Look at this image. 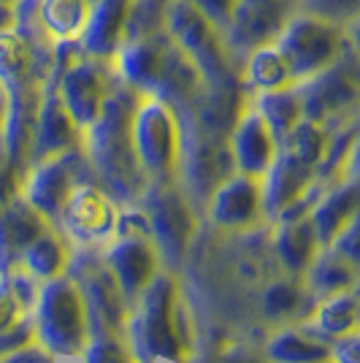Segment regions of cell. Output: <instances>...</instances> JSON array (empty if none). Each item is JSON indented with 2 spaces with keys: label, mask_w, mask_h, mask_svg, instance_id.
<instances>
[{
  "label": "cell",
  "mask_w": 360,
  "mask_h": 363,
  "mask_svg": "<svg viewBox=\"0 0 360 363\" xmlns=\"http://www.w3.org/2000/svg\"><path fill=\"white\" fill-rule=\"evenodd\" d=\"M141 92L117 82L101 114L81 133V150L87 155L98 184L114 203L130 206L147 187V174L138 163L133 144V111Z\"/></svg>",
  "instance_id": "1"
},
{
  "label": "cell",
  "mask_w": 360,
  "mask_h": 363,
  "mask_svg": "<svg viewBox=\"0 0 360 363\" xmlns=\"http://www.w3.org/2000/svg\"><path fill=\"white\" fill-rule=\"evenodd\" d=\"M111 62L125 84H130L141 95L160 98L176 111L193 106L206 87L201 71L171 41L165 28L150 35L128 38Z\"/></svg>",
  "instance_id": "2"
},
{
  "label": "cell",
  "mask_w": 360,
  "mask_h": 363,
  "mask_svg": "<svg viewBox=\"0 0 360 363\" xmlns=\"http://www.w3.org/2000/svg\"><path fill=\"white\" fill-rule=\"evenodd\" d=\"M130 339L138 363H152L154 358L187 363L193 352V333L187 331V312L171 274H154V279L135 301Z\"/></svg>",
  "instance_id": "3"
},
{
  "label": "cell",
  "mask_w": 360,
  "mask_h": 363,
  "mask_svg": "<svg viewBox=\"0 0 360 363\" xmlns=\"http://www.w3.org/2000/svg\"><path fill=\"white\" fill-rule=\"evenodd\" d=\"M274 44L285 55L293 79L303 82L333 65L347 49L358 46V28H342L296 9Z\"/></svg>",
  "instance_id": "4"
},
{
  "label": "cell",
  "mask_w": 360,
  "mask_h": 363,
  "mask_svg": "<svg viewBox=\"0 0 360 363\" xmlns=\"http://www.w3.org/2000/svg\"><path fill=\"white\" fill-rule=\"evenodd\" d=\"M35 333L46 352L74 358L84 352L90 342L87 309L71 277L44 279V288L35 298Z\"/></svg>",
  "instance_id": "5"
},
{
  "label": "cell",
  "mask_w": 360,
  "mask_h": 363,
  "mask_svg": "<svg viewBox=\"0 0 360 363\" xmlns=\"http://www.w3.org/2000/svg\"><path fill=\"white\" fill-rule=\"evenodd\" d=\"M165 33L193 60L206 84L239 76V62L227 46L225 30L217 28L187 0H171L165 14Z\"/></svg>",
  "instance_id": "6"
},
{
  "label": "cell",
  "mask_w": 360,
  "mask_h": 363,
  "mask_svg": "<svg viewBox=\"0 0 360 363\" xmlns=\"http://www.w3.org/2000/svg\"><path fill=\"white\" fill-rule=\"evenodd\" d=\"M135 206H141L152 228V244L171 269H179L198 230L193 201L176 179L147 182Z\"/></svg>",
  "instance_id": "7"
},
{
  "label": "cell",
  "mask_w": 360,
  "mask_h": 363,
  "mask_svg": "<svg viewBox=\"0 0 360 363\" xmlns=\"http://www.w3.org/2000/svg\"><path fill=\"white\" fill-rule=\"evenodd\" d=\"M133 144L147 182H171L179 177L181 120L171 104L154 95L138 98L133 111Z\"/></svg>",
  "instance_id": "8"
},
{
  "label": "cell",
  "mask_w": 360,
  "mask_h": 363,
  "mask_svg": "<svg viewBox=\"0 0 360 363\" xmlns=\"http://www.w3.org/2000/svg\"><path fill=\"white\" fill-rule=\"evenodd\" d=\"M68 272L87 309L90 336H120L128 325L130 306L122 296L111 266L106 263V255L95 250V244H87L71 255Z\"/></svg>",
  "instance_id": "9"
},
{
  "label": "cell",
  "mask_w": 360,
  "mask_h": 363,
  "mask_svg": "<svg viewBox=\"0 0 360 363\" xmlns=\"http://www.w3.org/2000/svg\"><path fill=\"white\" fill-rule=\"evenodd\" d=\"M303 101V120L320 122L322 128H339L358 120L360 106V55L358 46L347 49L339 60L320 74L298 82Z\"/></svg>",
  "instance_id": "10"
},
{
  "label": "cell",
  "mask_w": 360,
  "mask_h": 363,
  "mask_svg": "<svg viewBox=\"0 0 360 363\" xmlns=\"http://www.w3.org/2000/svg\"><path fill=\"white\" fill-rule=\"evenodd\" d=\"M181 155H179V184L193 201V206H209L211 193L223 182L236 174L230 147L225 136H214L198 128L196 122L181 117Z\"/></svg>",
  "instance_id": "11"
},
{
  "label": "cell",
  "mask_w": 360,
  "mask_h": 363,
  "mask_svg": "<svg viewBox=\"0 0 360 363\" xmlns=\"http://www.w3.org/2000/svg\"><path fill=\"white\" fill-rule=\"evenodd\" d=\"M98 182L92 174V166L81 147L65 150L60 155L44 157L38 163H33L22 182V193L19 196L30 203L38 214H44L49 223L60 220L62 206L71 198L79 184Z\"/></svg>",
  "instance_id": "12"
},
{
  "label": "cell",
  "mask_w": 360,
  "mask_h": 363,
  "mask_svg": "<svg viewBox=\"0 0 360 363\" xmlns=\"http://www.w3.org/2000/svg\"><path fill=\"white\" fill-rule=\"evenodd\" d=\"M293 11L296 0H239L225 28L227 46L236 62L244 60L257 46L271 44Z\"/></svg>",
  "instance_id": "13"
},
{
  "label": "cell",
  "mask_w": 360,
  "mask_h": 363,
  "mask_svg": "<svg viewBox=\"0 0 360 363\" xmlns=\"http://www.w3.org/2000/svg\"><path fill=\"white\" fill-rule=\"evenodd\" d=\"M81 128L68 114V108L62 104L60 92L55 79L46 74L44 87H41V101H38V114H35V133H33V150H30V166L60 155L65 150L81 147Z\"/></svg>",
  "instance_id": "14"
},
{
  "label": "cell",
  "mask_w": 360,
  "mask_h": 363,
  "mask_svg": "<svg viewBox=\"0 0 360 363\" xmlns=\"http://www.w3.org/2000/svg\"><path fill=\"white\" fill-rule=\"evenodd\" d=\"M60 220L68 233L81 244H98L114 233V201L98 182L79 184L62 206Z\"/></svg>",
  "instance_id": "15"
},
{
  "label": "cell",
  "mask_w": 360,
  "mask_h": 363,
  "mask_svg": "<svg viewBox=\"0 0 360 363\" xmlns=\"http://www.w3.org/2000/svg\"><path fill=\"white\" fill-rule=\"evenodd\" d=\"M209 214L214 225L225 230H247L260 225L263 220V190L260 177L230 174L209 198Z\"/></svg>",
  "instance_id": "16"
},
{
  "label": "cell",
  "mask_w": 360,
  "mask_h": 363,
  "mask_svg": "<svg viewBox=\"0 0 360 363\" xmlns=\"http://www.w3.org/2000/svg\"><path fill=\"white\" fill-rule=\"evenodd\" d=\"M227 147H230V157H233V166L239 174L263 177L274 163V157L279 152V141L274 138L266 120L252 106V101L247 104V108L241 111V117L233 125V130L227 136Z\"/></svg>",
  "instance_id": "17"
},
{
  "label": "cell",
  "mask_w": 360,
  "mask_h": 363,
  "mask_svg": "<svg viewBox=\"0 0 360 363\" xmlns=\"http://www.w3.org/2000/svg\"><path fill=\"white\" fill-rule=\"evenodd\" d=\"M106 263L111 266V272L117 277L128 306H135V301L141 298V293L147 290V285L157 274L160 255H157L152 239H125V236H117V242L111 244V250L106 252Z\"/></svg>",
  "instance_id": "18"
},
{
  "label": "cell",
  "mask_w": 360,
  "mask_h": 363,
  "mask_svg": "<svg viewBox=\"0 0 360 363\" xmlns=\"http://www.w3.org/2000/svg\"><path fill=\"white\" fill-rule=\"evenodd\" d=\"M133 0H92L87 25L79 35V46L84 55L114 60V55L128 41Z\"/></svg>",
  "instance_id": "19"
},
{
  "label": "cell",
  "mask_w": 360,
  "mask_h": 363,
  "mask_svg": "<svg viewBox=\"0 0 360 363\" xmlns=\"http://www.w3.org/2000/svg\"><path fill=\"white\" fill-rule=\"evenodd\" d=\"M317 179V171L306 163H300L298 157H293L290 152L279 150L269 171L260 177V190H263V220H276L287 206L300 198L309 184Z\"/></svg>",
  "instance_id": "20"
},
{
  "label": "cell",
  "mask_w": 360,
  "mask_h": 363,
  "mask_svg": "<svg viewBox=\"0 0 360 363\" xmlns=\"http://www.w3.org/2000/svg\"><path fill=\"white\" fill-rule=\"evenodd\" d=\"M46 228L49 220L35 212L22 196L0 209V279L22 263V252L28 250V244Z\"/></svg>",
  "instance_id": "21"
},
{
  "label": "cell",
  "mask_w": 360,
  "mask_h": 363,
  "mask_svg": "<svg viewBox=\"0 0 360 363\" xmlns=\"http://www.w3.org/2000/svg\"><path fill=\"white\" fill-rule=\"evenodd\" d=\"M358 174H352L320 196L309 214L320 247H330V242L358 217Z\"/></svg>",
  "instance_id": "22"
},
{
  "label": "cell",
  "mask_w": 360,
  "mask_h": 363,
  "mask_svg": "<svg viewBox=\"0 0 360 363\" xmlns=\"http://www.w3.org/2000/svg\"><path fill=\"white\" fill-rule=\"evenodd\" d=\"M239 74H241L244 87L249 90V95H252V92L279 90V87L296 84L285 55L279 52V46L274 44V41L252 49V52L239 62Z\"/></svg>",
  "instance_id": "23"
},
{
  "label": "cell",
  "mask_w": 360,
  "mask_h": 363,
  "mask_svg": "<svg viewBox=\"0 0 360 363\" xmlns=\"http://www.w3.org/2000/svg\"><path fill=\"white\" fill-rule=\"evenodd\" d=\"M322 252L312 257L306 266V288L315 298H330L336 293H344L358 285V266L349 263L333 247H320Z\"/></svg>",
  "instance_id": "24"
},
{
  "label": "cell",
  "mask_w": 360,
  "mask_h": 363,
  "mask_svg": "<svg viewBox=\"0 0 360 363\" xmlns=\"http://www.w3.org/2000/svg\"><path fill=\"white\" fill-rule=\"evenodd\" d=\"M274 250L279 260L285 263L287 272L303 274L306 266L312 263V257L320 252L312 217H300V220H276L274 228Z\"/></svg>",
  "instance_id": "25"
},
{
  "label": "cell",
  "mask_w": 360,
  "mask_h": 363,
  "mask_svg": "<svg viewBox=\"0 0 360 363\" xmlns=\"http://www.w3.org/2000/svg\"><path fill=\"white\" fill-rule=\"evenodd\" d=\"M249 101L260 111V117L266 120L276 141H282L303 120V101H300L298 82L290 87H279V90L252 92Z\"/></svg>",
  "instance_id": "26"
},
{
  "label": "cell",
  "mask_w": 360,
  "mask_h": 363,
  "mask_svg": "<svg viewBox=\"0 0 360 363\" xmlns=\"http://www.w3.org/2000/svg\"><path fill=\"white\" fill-rule=\"evenodd\" d=\"M90 9L92 0H38V22L52 44L79 41Z\"/></svg>",
  "instance_id": "27"
},
{
  "label": "cell",
  "mask_w": 360,
  "mask_h": 363,
  "mask_svg": "<svg viewBox=\"0 0 360 363\" xmlns=\"http://www.w3.org/2000/svg\"><path fill=\"white\" fill-rule=\"evenodd\" d=\"M266 361L269 363H330V347L317 339V333L285 328L266 345Z\"/></svg>",
  "instance_id": "28"
},
{
  "label": "cell",
  "mask_w": 360,
  "mask_h": 363,
  "mask_svg": "<svg viewBox=\"0 0 360 363\" xmlns=\"http://www.w3.org/2000/svg\"><path fill=\"white\" fill-rule=\"evenodd\" d=\"M68 260L71 252L62 242V236L49 225L44 233H38L28 250L22 252V266L35 277V279H52V277H60L68 269Z\"/></svg>",
  "instance_id": "29"
},
{
  "label": "cell",
  "mask_w": 360,
  "mask_h": 363,
  "mask_svg": "<svg viewBox=\"0 0 360 363\" xmlns=\"http://www.w3.org/2000/svg\"><path fill=\"white\" fill-rule=\"evenodd\" d=\"M315 296L309 290H303L300 282L293 279H282L274 282L263 293V312L271 320H285V318H300L309 315V309H315Z\"/></svg>",
  "instance_id": "30"
},
{
  "label": "cell",
  "mask_w": 360,
  "mask_h": 363,
  "mask_svg": "<svg viewBox=\"0 0 360 363\" xmlns=\"http://www.w3.org/2000/svg\"><path fill=\"white\" fill-rule=\"evenodd\" d=\"M315 328L322 336H333V339L355 331L358 328V293L355 288L325 298V303L317 309Z\"/></svg>",
  "instance_id": "31"
},
{
  "label": "cell",
  "mask_w": 360,
  "mask_h": 363,
  "mask_svg": "<svg viewBox=\"0 0 360 363\" xmlns=\"http://www.w3.org/2000/svg\"><path fill=\"white\" fill-rule=\"evenodd\" d=\"M296 9L342 28H358L360 0H296Z\"/></svg>",
  "instance_id": "32"
},
{
  "label": "cell",
  "mask_w": 360,
  "mask_h": 363,
  "mask_svg": "<svg viewBox=\"0 0 360 363\" xmlns=\"http://www.w3.org/2000/svg\"><path fill=\"white\" fill-rule=\"evenodd\" d=\"M84 363H138L133 350L120 336H90L84 347Z\"/></svg>",
  "instance_id": "33"
},
{
  "label": "cell",
  "mask_w": 360,
  "mask_h": 363,
  "mask_svg": "<svg viewBox=\"0 0 360 363\" xmlns=\"http://www.w3.org/2000/svg\"><path fill=\"white\" fill-rule=\"evenodd\" d=\"M30 342H35V323H33V318L25 312L9 331L0 333V358H3V355H11L14 350L25 347V345H30Z\"/></svg>",
  "instance_id": "34"
},
{
  "label": "cell",
  "mask_w": 360,
  "mask_h": 363,
  "mask_svg": "<svg viewBox=\"0 0 360 363\" xmlns=\"http://www.w3.org/2000/svg\"><path fill=\"white\" fill-rule=\"evenodd\" d=\"M22 182H25V177L9 163L6 152L0 147V209H6L22 193Z\"/></svg>",
  "instance_id": "35"
},
{
  "label": "cell",
  "mask_w": 360,
  "mask_h": 363,
  "mask_svg": "<svg viewBox=\"0 0 360 363\" xmlns=\"http://www.w3.org/2000/svg\"><path fill=\"white\" fill-rule=\"evenodd\" d=\"M187 3L196 6L203 16H209L217 28L225 30L227 22H230V16H233V11H236V3H239V0H187Z\"/></svg>",
  "instance_id": "36"
},
{
  "label": "cell",
  "mask_w": 360,
  "mask_h": 363,
  "mask_svg": "<svg viewBox=\"0 0 360 363\" xmlns=\"http://www.w3.org/2000/svg\"><path fill=\"white\" fill-rule=\"evenodd\" d=\"M22 315H25L22 303L16 301V296L9 290L6 282H0V333L9 331V328H11Z\"/></svg>",
  "instance_id": "37"
},
{
  "label": "cell",
  "mask_w": 360,
  "mask_h": 363,
  "mask_svg": "<svg viewBox=\"0 0 360 363\" xmlns=\"http://www.w3.org/2000/svg\"><path fill=\"white\" fill-rule=\"evenodd\" d=\"M358 352H360V339L358 333H347V336H339L336 345L330 347V361L336 363H360L358 361Z\"/></svg>",
  "instance_id": "38"
},
{
  "label": "cell",
  "mask_w": 360,
  "mask_h": 363,
  "mask_svg": "<svg viewBox=\"0 0 360 363\" xmlns=\"http://www.w3.org/2000/svg\"><path fill=\"white\" fill-rule=\"evenodd\" d=\"M220 363H269V361L255 355V352H249V350H230L227 355H223Z\"/></svg>",
  "instance_id": "39"
},
{
  "label": "cell",
  "mask_w": 360,
  "mask_h": 363,
  "mask_svg": "<svg viewBox=\"0 0 360 363\" xmlns=\"http://www.w3.org/2000/svg\"><path fill=\"white\" fill-rule=\"evenodd\" d=\"M14 30V3L0 0V33Z\"/></svg>",
  "instance_id": "40"
},
{
  "label": "cell",
  "mask_w": 360,
  "mask_h": 363,
  "mask_svg": "<svg viewBox=\"0 0 360 363\" xmlns=\"http://www.w3.org/2000/svg\"><path fill=\"white\" fill-rule=\"evenodd\" d=\"M6 111H9V98H6V90L0 87V138H3V128H6Z\"/></svg>",
  "instance_id": "41"
},
{
  "label": "cell",
  "mask_w": 360,
  "mask_h": 363,
  "mask_svg": "<svg viewBox=\"0 0 360 363\" xmlns=\"http://www.w3.org/2000/svg\"><path fill=\"white\" fill-rule=\"evenodd\" d=\"M9 3H14V0H9Z\"/></svg>",
  "instance_id": "42"
}]
</instances>
